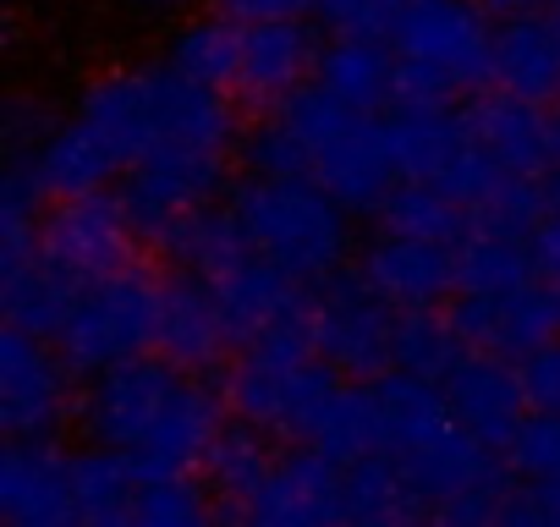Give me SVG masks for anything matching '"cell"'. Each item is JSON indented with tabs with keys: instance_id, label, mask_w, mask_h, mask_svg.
Here are the masks:
<instances>
[{
	"instance_id": "cell-1",
	"label": "cell",
	"mask_w": 560,
	"mask_h": 527,
	"mask_svg": "<svg viewBox=\"0 0 560 527\" xmlns=\"http://www.w3.org/2000/svg\"><path fill=\"white\" fill-rule=\"evenodd\" d=\"M225 407L231 401H220V390L203 385L198 368L165 352H138L89 379V390L78 396V429L89 445L121 450L143 478H160L209 461V445L225 429Z\"/></svg>"
},
{
	"instance_id": "cell-2",
	"label": "cell",
	"mask_w": 560,
	"mask_h": 527,
	"mask_svg": "<svg viewBox=\"0 0 560 527\" xmlns=\"http://www.w3.org/2000/svg\"><path fill=\"white\" fill-rule=\"evenodd\" d=\"M380 450L401 467V478L418 489L429 516L440 522H505V478L494 461V445H483L445 390L418 374H390L380 379Z\"/></svg>"
},
{
	"instance_id": "cell-3",
	"label": "cell",
	"mask_w": 560,
	"mask_h": 527,
	"mask_svg": "<svg viewBox=\"0 0 560 527\" xmlns=\"http://www.w3.org/2000/svg\"><path fill=\"white\" fill-rule=\"evenodd\" d=\"M253 171H287V176H314L330 187L347 209H380L396 181H401V154L390 138V121L374 110H352L319 83L287 94L269 121L242 143Z\"/></svg>"
},
{
	"instance_id": "cell-4",
	"label": "cell",
	"mask_w": 560,
	"mask_h": 527,
	"mask_svg": "<svg viewBox=\"0 0 560 527\" xmlns=\"http://www.w3.org/2000/svg\"><path fill=\"white\" fill-rule=\"evenodd\" d=\"M347 374L314 347V314L275 325L253 341H242V358L225 374V401L242 423L292 440V445H314V434L325 429L336 396Z\"/></svg>"
},
{
	"instance_id": "cell-5",
	"label": "cell",
	"mask_w": 560,
	"mask_h": 527,
	"mask_svg": "<svg viewBox=\"0 0 560 527\" xmlns=\"http://www.w3.org/2000/svg\"><path fill=\"white\" fill-rule=\"evenodd\" d=\"M231 214L253 253L275 258L298 281H330L352 253V209L314 176L253 171L231 192Z\"/></svg>"
},
{
	"instance_id": "cell-6",
	"label": "cell",
	"mask_w": 560,
	"mask_h": 527,
	"mask_svg": "<svg viewBox=\"0 0 560 527\" xmlns=\"http://www.w3.org/2000/svg\"><path fill=\"white\" fill-rule=\"evenodd\" d=\"M390 50L401 61V94L412 99H462L494 83V28L478 0H407Z\"/></svg>"
},
{
	"instance_id": "cell-7",
	"label": "cell",
	"mask_w": 560,
	"mask_h": 527,
	"mask_svg": "<svg viewBox=\"0 0 560 527\" xmlns=\"http://www.w3.org/2000/svg\"><path fill=\"white\" fill-rule=\"evenodd\" d=\"M56 347L78 374H100L138 352H160V276H149L143 264H127L116 276L89 281Z\"/></svg>"
},
{
	"instance_id": "cell-8",
	"label": "cell",
	"mask_w": 560,
	"mask_h": 527,
	"mask_svg": "<svg viewBox=\"0 0 560 527\" xmlns=\"http://www.w3.org/2000/svg\"><path fill=\"white\" fill-rule=\"evenodd\" d=\"M225 160H231V149L160 138V143L121 176V203H127L138 236L160 247L187 214L209 209V203L220 198V187H225Z\"/></svg>"
},
{
	"instance_id": "cell-9",
	"label": "cell",
	"mask_w": 560,
	"mask_h": 527,
	"mask_svg": "<svg viewBox=\"0 0 560 527\" xmlns=\"http://www.w3.org/2000/svg\"><path fill=\"white\" fill-rule=\"evenodd\" d=\"M396 341H401V308L385 303V297L363 281V270L325 281V292L314 297V347H319L347 379H363V385L390 379V374L401 368Z\"/></svg>"
},
{
	"instance_id": "cell-10",
	"label": "cell",
	"mask_w": 560,
	"mask_h": 527,
	"mask_svg": "<svg viewBox=\"0 0 560 527\" xmlns=\"http://www.w3.org/2000/svg\"><path fill=\"white\" fill-rule=\"evenodd\" d=\"M138 225L127 214L121 198L110 192H72L56 198V209L39 225V258L61 281H72L78 292L100 276H116L127 264H138Z\"/></svg>"
},
{
	"instance_id": "cell-11",
	"label": "cell",
	"mask_w": 560,
	"mask_h": 527,
	"mask_svg": "<svg viewBox=\"0 0 560 527\" xmlns=\"http://www.w3.org/2000/svg\"><path fill=\"white\" fill-rule=\"evenodd\" d=\"M67 423H78L67 352H56L50 336L7 325L0 336V429L7 440H56Z\"/></svg>"
},
{
	"instance_id": "cell-12",
	"label": "cell",
	"mask_w": 560,
	"mask_h": 527,
	"mask_svg": "<svg viewBox=\"0 0 560 527\" xmlns=\"http://www.w3.org/2000/svg\"><path fill=\"white\" fill-rule=\"evenodd\" d=\"M236 522H269V527H308V522H347V461H336L319 445L280 450L264 472V483L242 500Z\"/></svg>"
},
{
	"instance_id": "cell-13",
	"label": "cell",
	"mask_w": 560,
	"mask_h": 527,
	"mask_svg": "<svg viewBox=\"0 0 560 527\" xmlns=\"http://www.w3.org/2000/svg\"><path fill=\"white\" fill-rule=\"evenodd\" d=\"M451 319L467 347L500 352V358H527L533 347L560 336V286L544 276L500 286V292H456Z\"/></svg>"
},
{
	"instance_id": "cell-14",
	"label": "cell",
	"mask_w": 560,
	"mask_h": 527,
	"mask_svg": "<svg viewBox=\"0 0 560 527\" xmlns=\"http://www.w3.org/2000/svg\"><path fill=\"white\" fill-rule=\"evenodd\" d=\"M363 281L396 303L401 314L412 308H440L462 292V258L451 242L407 236V231H380L363 253Z\"/></svg>"
},
{
	"instance_id": "cell-15",
	"label": "cell",
	"mask_w": 560,
	"mask_h": 527,
	"mask_svg": "<svg viewBox=\"0 0 560 527\" xmlns=\"http://www.w3.org/2000/svg\"><path fill=\"white\" fill-rule=\"evenodd\" d=\"M0 522L12 527H78L72 456L56 440H12L0 456Z\"/></svg>"
},
{
	"instance_id": "cell-16",
	"label": "cell",
	"mask_w": 560,
	"mask_h": 527,
	"mask_svg": "<svg viewBox=\"0 0 560 527\" xmlns=\"http://www.w3.org/2000/svg\"><path fill=\"white\" fill-rule=\"evenodd\" d=\"M319 45L303 28V17H275V23H242V45H236V78L231 94L242 105H264L275 110L287 94H298L308 83V72H319Z\"/></svg>"
},
{
	"instance_id": "cell-17",
	"label": "cell",
	"mask_w": 560,
	"mask_h": 527,
	"mask_svg": "<svg viewBox=\"0 0 560 527\" xmlns=\"http://www.w3.org/2000/svg\"><path fill=\"white\" fill-rule=\"evenodd\" d=\"M440 390H445V401L456 407V418L483 440V445H494V450H505L511 445V434L527 423V385H522V368L516 363H505L500 352H467L445 379H440Z\"/></svg>"
},
{
	"instance_id": "cell-18",
	"label": "cell",
	"mask_w": 560,
	"mask_h": 527,
	"mask_svg": "<svg viewBox=\"0 0 560 527\" xmlns=\"http://www.w3.org/2000/svg\"><path fill=\"white\" fill-rule=\"evenodd\" d=\"M225 347H236V336L225 325L214 281L198 270L165 276L160 281V352L187 368H209V363H220Z\"/></svg>"
},
{
	"instance_id": "cell-19",
	"label": "cell",
	"mask_w": 560,
	"mask_h": 527,
	"mask_svg": "<svg viewBox=\"0 0 560 527\" xmlns=\"http://www.w3.org/2000/svg\"><path fill=\"white\" fill-rule=\"evenodd\" d=\"M467 132L472 143L511 176H544L555 149V121L544 116V105L516 99V94H489L478 105H467Z\"/></svg>"
},
{
	"instance_id": "cell-20",
	"label": "cell",
	"mask_w": 560,
	"mask_h": 527,
	"mask_svg": "<svg viewBox=\"0 0 560 527\" xmlns=\"http://www.w3.org/2000/svg\"><path fill=\"white\" fill-rule=\"evenodd\" d=\"M494 89L549 105L560 94V17L516 12L494 28Z\"/></svg>"
},
{
	"instance_id": "cell-21",
	"label": "cell",
	"mask_w": 560,
	"mask_h": 527,
	"mask_svg": "<svg viewBox=\"0 0 560 527\" xmlns=\"http://www.w3.org/2000/svg\"><path fill=\"white\" fill-rule=\"evenodd\" d=\"M319 89L352 110H390L401 99V61L369 34H336V45L319 56Z\"/></svg>"
},
{
	"instance_id": "cell-22",
	"label": "cell",
	"mask_w": 560,
	"mask_h": 527,
	"mask_svg": "<svg viewBox=\"0 0 560 527\" xmlns=\"http://www.w3.org/2000/svg\"><path fill=\"white\" fill-rule=\"evenodd\" d=\"M72 494H78V527H132L143 472L121 450H78L72 456Z\"/></svg>"
},
{
	"instance_id": "cell-23",
	"label": "cell",
	"mask_w": 560,
	"mask_h": 527,
	"mask_svg": "<svg viewBox=\"0 0 560 527\" xmlns=\"http://www.w3.org/2000/svg\"><path fill=\"white\" fill-rule=\"evenodd\" d=\"M380 225H385V231H407V236H429V242H451V247H462V242L472 236L478 214H472L456 192H445L440 181L401 176L396 192L380 203Z\"/></svg>"
},
{
	"instance_id": "cell-24",
	"label": "cell",
	"mask_w": 560,
	"mask_h": 527,
	"mask_svg": "<svg viewBox=\"0 0 560 527\" xmlns=\"http://www.w3.org/2000/svg\"><path fill=\"white\" fill-rule=\"evenodd\" d=\"M269 440L275 434H264V429H253V423H236V429H220V440L209 445V483H214V494H220V516L225 522H236L242 516V500L264 483V472H269V461H275V450H269Z\"/></svg>"
},
{
	"instance_id": "cell-25",
	"label": "cell",
	"mask_w": 560,
	"mask_h": 527,
	"mask_svg": "<svg viewBox=\"0 0 560 527\" xmlns=\"http://www.w3.org/2000/svg\"><path fill=\"white\" fill-rule=\"evenodd\" d=\"M236 45H242V23L209 12V17H192L187 28H176V39H171L165 56L182 72H192V78H203L214 89H231V78H236Z\"/></svg>"
},
{
	"instance_id": "cell-26",
	"label": "cell",
	"mask_w": 560,
	"mask_h": 527,
	"mask_svg": "<svg viewBox=\"0 0 560 527\" xmlns=\"http://www.w3.org/2000/svg\"><path fill=\"white\" fill-rule=\"evenodd\" d=\"M472 347L462 341L456 319L434 314V308H412L401 314V341H396V358H401V374H418V379H445Z\"/></svg>"
},
{
	"instance_id": "cell-27",
	"label": "cell",
	"mask_w": 560,
	"mask_h": 527,
	"mask_svg": "<svg viewBox=\"0 0 560 527\" xmlns=\"http://www.w3.org/2000/svg\"><path fill=\"white\" fill-rule=\"evenodd\" d=\"M198 522H220V505L209 500V489H203L192 472L143 478L138 527H198Z\"/></svg>"
},
{
	"instance_id": "cell-28",
	"label": "cell",
	"mask_w": 560,
	"mask_h": 527,
	"mask_svg": "<svg viewBox=\"0 0 560 527\" xmlns=\"http://www.w3.org/2000/svg\"><path fill=\"white\" fill-rule=\"evenodd\" d=\"M505 467L522 483H560V412H527L505 445Z\"/></svg>"
},
{
	"instance_id": "cell-29",
	"label": "cell",
	"mask_w": 560,
	"mask_h": 527,
	"mask_svg": "<svg viewBox=\"0 0 560 527\" xmlns=\"http://www.w3.org/2000/svg\"><path fill=\"white\" fill-rule=\"evenodd\" d=\"M407 12V0H319V17L336 34H369V39H390L396 17Z\"/></svg>"
},
{
	"instance_id": "cell-30",
	"label": "cell",
	"mask_w": 560,
	"mask_h": 527,
	"mask_svg": "<svg viewBox=\"0 0 560 527\" xmlns=\"http://www.w3.org/2000/svg\"><path fill=\"white\" fill-rule=\"evenodd\" d=\"M516 368H522V385H527V407L533 412H560V336L533 347Z\"/></svg>"
},
{
	"instance_id": "cell-31",
	"label": "cell",
	"mask_w": 560,
	"mask_h": 527,
	"mask_svg": "<svg viewBox=\"0 0 560 527\" xmlns=\"http://www.w3.org/2000/svg\"><path fill=\"white\" fill-rule=\"evenodd\" d=\"M220 17H236V23H275V17H308L319 12V0H209Z\"/></svg>"
},
{
	"instance_id": "cell-32",
	"label": "cell",
	"mask_w": 560,
	"mask_h": 527,
	"mask_svg": "<svg viewBox=\"0 0 560 527\" xmlns=\"http://www.w3.org/2000/svg\"><path fill=\"white\" fill-rule=\"evenodd\" d=\"M505 522H560V483H522V489H511Z\"/></svg>"
},
{
	"instance_id": "cell-33",
	"label": "cell",
	"mask_w": 560,
	"mask_h": 527,
	"mask_svg": "<svg viewBox=\"0 0 560 527\" xmlns=\"http://www.w3.org/2000/svg\"><path fill=\"white\" fill-rule=\"evenodd\" d=\"M527 247H533V270L549 281V286H560V214H538L533 220V231H527Z\"/></svg>"
},
{
	"instance_id": "cell-34",
	"label": "cell",
	"mask_w": 560,
	"mask_h": 527,
	"mask_svg": "<svg viewBox=\"0 0 560 527\" xmlns=\"http://www.w3.org/2000/svg\"><path fill=\"white\" fill-rule=\"evenodd\" d=\"M538 187H544V209H549V214H560V171H544V176H538Z\"/></svg>"
},
{
	"instance_id": "cell-35",
	"label": "cell",
	"mask_w": 560,
	"mask_h": 527,
	"mask_svg": "<svg viewBox=\"0 0 560 527\" xmlns=\"http://www.w3.org/2000/svg\"><path fill=\"white\" fill-rule=\"evenodd\" d=\"M555 149H560V116H555Z\"/></svg>"
}]
</instances>
